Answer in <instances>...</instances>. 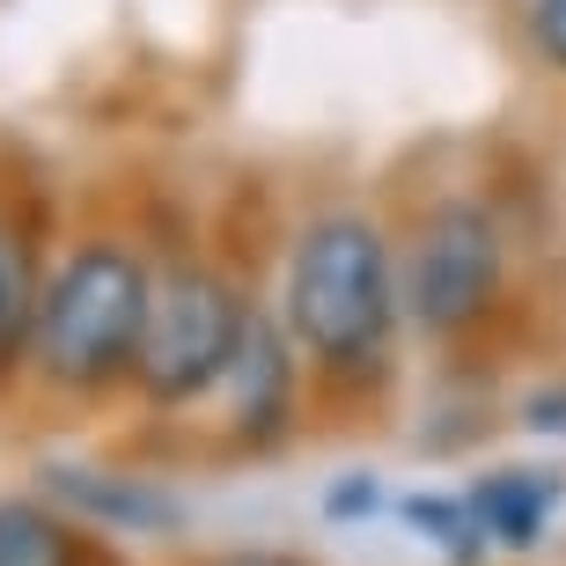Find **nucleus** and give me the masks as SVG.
Here are the masks:
<instances>
[{
  "mask_svg": "<svg viewBox=\"0 0 566 566\" xmlns=\"http://www.w3.org/2000/svg\"><path fill=\"white\" fill-rule=\"evenodd\" d=\"M530 38H537V52L552 66H566V0H537L530 8Z\"/></svg>",
  "mask_w": 566,
  "mask_h": 566,
  "instance_id": "nucleus-9",
  "label": "nucleus"
},
{
  "mask_svg": "<svg viewBox=\"0 0 566 566\" xmlns=\"http://www.w3.org/2000/svg\"><path fill=\"white\" fill-rule=\"evenodd\" d=\"M552 501H559V485H552V479L501 471V479H485L479 493H471V523H479V537H501V545H537Z\"/></svg>",
  "mask_w": 566,
  "mask_h": 566,
  "instance_id": "nucleus-6",
  "label": "nucleus"
},
{
  "mask_svg": "<svg viewBox=\"0 0 566 566\" xmlns=\"http://www.w3.org/2000/svg\"><path fill=\"white\" fill-rule=\"evenodd\" d=\"M501 294V235L479 207H441L420 229V251H412V280H405V302L427 332H463L479 324Z\"/></svg>",
  "mask_w": 566,
  "mask_h": 566,
  "instance_id": "nucleus-4",
  "label": "nucleus"
},
{
  "mask_svg": "<svg viewBox=\"0 0 566 566\" xmlns=\"http://www.w3.org/2000/svg\"><path fill=\"white\" fill-rule=\"evenodd\" d=\"M221 566H302V559H280V552H235V559H221Z\"/></svg>",
  "mask_w": 566,
  "mask_h": 566,
  "instance_id": "nucleus-11",
  "label": "nucleus"
},
{
  "mask_svg": "<svg viewBox=\"0 0 566 566\" xmlns=\"http://www.w3.org/2000/svg\"><path fill=\"white\" fill-rule=\"evenodd\" d=\"M229 382H235V427H243L251 441H265L280 427V412H287V346H280V332L265 324V316H251Z\"/></svg>",
  "mask_w": 566,
  "mask_h": 566,
  "instance_id": "nucleus-5",
  "label": "nucleus"
},
{
  "mask_svg": "<svg viewBox=\"0 0 566 566\" xmlns=\"http://www.w3.org/2000/svg\"><path fill=\"white\" fill-rule=\"evenodd\" d=\"M38 302H44V287H30L22 243L0 235V360H15L22 338H38Z\"/></svg>",
  "mask_w": 566,
  "mask_h": 566,
  "instance_id": "nucleus-8",
  "label": "nucleus"
},
{
  "mask_svg": "<svg viewBox=\"0 0 566 566\" xmlns=\"http://www.w3.org/2000/svg\"><path fill=\"white\" fill-rule=\"evenodd\" d=\"M0 566H74V537L30 501H0Z\"/></svg>",
  "mask_w": 566,
  "mask_h": 566,
  "instance_id": "nucleus-7",
  "label": "nucleus"
},
{
  "mask_svg": "<svg viewBox=\"0 0 566 566\" xmlns=\"http://www.w3.org/2000/svg\"><path fill=\"white\" fill-rule=\"evenodd\" d=\"M147 310H155V287H147L140 258L118 251V243H88L44 280L38 302V360L52 382H74V390H96V382L126 376L140 360L147 338Z\"/></svg>",
  "mask_w": 566,
  "mask_h": 566,
  "instance_id": "nucleus-1",
  "label": "nucleus"
},
{
  "mask_svg": "<svg viewBox=\"0 0 566 566\" xmlns=\"http://www.w3.org/2000/svg\"><path fill=\"white\" fill-rule=\"evenodd\" d=\"M530 427H559V434H566V390H545V398H530Z\"/></svg>",
  "mask_w": 566,
  "mask_h": 566,
  "instance_id": "nucleus-10",
  "label": "nucleus"
},
{
  "mask_svg": "<svg viewBox=\"0 0 566 566\" xmlns=\"http://www.w3.org/2000/svg\"><path fill=\"white\" fill-rule=\"evenodd\" d=\"M398 287H390V251L354 213H332L302 229L287 265V324L316 360H360L390 332Z\"/></svg>",
  "mask_w": 566,
  "mask_h": 566,
  "instance_id": "nucleus-2",
  "label": "nucleus"
},
{
  "mask_svg": "<svg viewBox=\"0 0 566 566\" xmlns=\"http://www.w3.org/2000/svg\"><path fill=\"white\" fill-rule=\"evenodd\" d=\"M251 332V316L235 302V287H221L213 273H169L155 287V310H147V338H140V360H133V376H140L147 398L163 405H185L199 390L235 368V346Z\"/></svg>",
  "mask_w": 566,
  "mask_h": 566,
  "instance_id": "nucleus-3",
  "label": "nucleus"
}]
</instances>
